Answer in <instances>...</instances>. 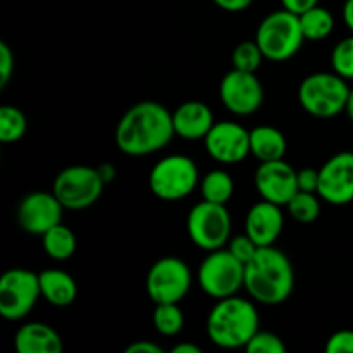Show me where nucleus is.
<instances>
[{"mask_svg":"<svg viewBox=\"0 0 353 353\" xmlns=\"http://www.w3.org/2000/svg\"><path fill=\"white\" fill-rule=\"evenodd\" d=\"M172 114L162 103L145 100L123 114L116 128V145L130 157L162 150L174 137Z\"/></svg>","mask_w":353,"mask_h":353,"instance_id":"f257e3e1","label":"nucleus"},{"mask_svg":"<svg viewBox=\"0 0 353 353\" xmlns=\"http://www.w3.org/2000/svg\"><path fill=\"white\" fill-rule=\"evenodd\" d=\"M295 286V271L285 252L274 245L259 247L248 264H245L243 288L248 295L264 305H278L290 299Z\"/></svg>","mask_w":353,"mask_h":353,"instance_id":"f03ea898","label":"nucleus"},{"mask_svg":"<svg viewBox=\"0 0 353 353\" xmlns=\"http://www.w3.org/2000/svg\"><path fill=\"white\" fill-rule=\"evenodd\" d=\"M259 331V312L250 300L233 295L217 300L207 317V334L224 350L245 348Z\"/></svg>","mask_w":353,"mask_h":353,"instance_id":"7ed1b4c3","label":"nucleus"},{"mask_svg":"<svg viewBox=\"0 0 353 353\" xmlns=\"http://www.w3.org/2000/svg\"><path fill=\"white\" fill-rule=\"evenodd\" d=\"M299 103L317 119H331L347 107L350 86L336 72H314L303 78L299 86Z\"/></svg>","mask_w":353,"mask_h":353,"instance_id":"20e7f679","label":"nucleus"},{"mask_svg":"<svg viewBox=\"0 0 353 353\" xmlns=\"http://www.w3.org/2000/svg\"><path fill=\"white\" fill-rule=\"evenodd\" d=\"M303 40L305 37L300 26V17L286 9L268 14L255 33V41L264 57L274 62L292 59L300 50Z\"/></svg>","mask_w":353,"mask_h":353,"instance_id":"39448f33","label":"nucleus"},{"mask_svg":"<svg viewBox=\"0 0 353 353\" xmlns=\"http://www.w3.org/2000/svg\"><path fill=\"white\" fill-rule=\"evenodd\" d=\"M199 168L188 155L174 154L161 159L148 176L150 192L164 202L186 199L199 185Z\"/></svg>","mask_w":353,"mask_h":353,"instance_id":"423d86ee","label":"nucleus"},{"mask_svg":"<svg viewBox=\"0 0 353 353\" xmlns=\"http://www.w3.org/2000/svg\"><path fill=\"white\" fill-rule=\"evenodd\" d=\"M200 290L212 299L221 300L236 295L243 288L245 264L238 261L228 248L209 252L196 272Z\"/></svg>","mask_w":353,"mask_h":353,"instance_id":"0eeeda50","label":"nucleus"},{"mask_svg":"<svg viewBox=\"0 0 353 353\" xmlns=\"http://www.w3.org/2000/svg\"><path fill=\"white\" fill-rule=\"evenodd\" d=\"M186 231L193 245L202 250L224 248L231 240V216L226 205L207 200L193 205L186 217Z\"/></svg>","mask_w":353,"mask_h":353,"instance_id":"6e6552de","label":"nucleus"},{"mask_svg":"<svg viewBox=\"0 0 353 353\" xmlns=\"http://www.w3.org/2000/svg\"><path fill=\"white\" fill-rule=\"evenodd\" d=\"M105 183L99 169L90 165H69L62 169L54 179L52 192L59 202L69 210H83L99 202Z\"/></svg>","mask_w":353,"mask_h":353,"instance_id":"1a4fd4ad","label":"nucleus"},{"mask_svg":"<svg viewBox=\"0 0 353 353\" xmlns=\"http://www.w3.org/2000/svg\"><path fill=\"white\" fill-rule=\"evenodd\" d=\"M192 271L179 257L159 259L148 269L145 290L154 303H179L190 292Z\"/></svg>","mask_w":353,"mask_h":353,"instance_id":"9d476101","label":"nucleus"},{"mask_svg":"<svg viewBox=\"0 0 353 353\" xmlns=\"http://www.w3.org/2000/svg\"><path fill=\"white\" fill-rule=\"evenodd\" d=\"M41 296L40 279L30 269H9L0 278V316L21 321L33 310Z\"/></svg>","mask_w":353,"mask_h":353,"instance_id":"9b49d317","label":"nucleus"},{"mask_svg":"<svg viewBox=\"0 0 353 353\" xmlns=\"http://www.w3.org/2000/svg\"><path fill=\"white\" fill-rule=\"evenodd\" d=\"M223 105L234 116H250L261 109L264 102V86L255 72L231 69L219 85Z\"/></svg>","mask_w":353,"mask_h":353,"instance_id":"f8f14e48","label":"nucleus"},{"mask_svg":"<svg viewBox=\"0 0 353 353\" xmlns=\"http://www.w3.org/2000/svg\"><path fill=\"white\" fill-rule=\"evenodd\" d=\"M317 195L338 207L353 202V152H340L324 162L319 169Z\"/></svg>","mask_w":353,"mask_h":353,"instance_id":"ddd939ff","label":"nucleus"},{"mask_svg":"<svg viewBox=\"0 0 353 353\" xmlns=\"http://www.w3.org/2000/svg\"><path fill=\"white\" fill-rule=\"evenodd\" d=\"M203 141L207 154L219 164H238L250 154V131L234 121L216 123Z\"/></svg>","mask_w":353,"mask_h":353,"instance_id":"4468645a","label":"nucleus"},{"mask_svg":"<svg viewBox=\"0 0 353 353\" xmlns=\"http://www.w3.org/2000/svg\"><path fill=\"white\" fill-rule=\"evenodd\" d=\"M64 205L59 202L54 192L28 193L17 207V223L26 233L41 236L55 224L62 223Z\"/></svg>","mask_w":353,"mask_h":353,"instance_id":"2eb2a0df","label":"nucleus"},{"mask_svg":"<svg viewBox=\"0 0 353 353\" xmlns=\"http://www.w3.org/2000/svg\"><path fill=\"white\" fill-rule=\"evenodd\" d=\"M255 190L262 200L286 205L299 192L296 171L283 159L271 162H261L254 176Z\"/></svg>","mask_w":353,"mask_h":353,"instance_id":"dca6fc26","label":"nucleus"},{"mask_svg":"<svg viewBox=\"0 0 353 353\" xmlns=\"http://www.w3.org/2000/svg\"><path fill=\"white\" fill-rule=\"evenodd\" d=\"M285 226L281 205L262 200L250 207L245 219V233L259 245V247H269L274 245L281 234Z\"/></svg>","mask_w":353,"mask_h":353,"instance_id":"f3484780","label":"nucleus"},{"mask_svg":"<svg viewBox=\"0 0 353 353\" xmlns=\"http://www.w3.org/2000/svg\"><path fill=\"white\" fill-rule=\"evenodd\" d=\"M172 124L178 137L185 140H200L207 137L216 123L212 110L207 103L200 100H188L172 112Z\"/></svg>","mask_w":353,"mask_h":353,"instance_id":"a211bd4d","label":"nucleus"},{"mask_svg":"<svg viewBox=\"0 0 353 353\" xmlns=\"http://www.w3.org/2000/svg\"><path fill=\"white\" fill-rule=\"evenodd\" d=\"M14 347L19 353H61L64 350L61 336L45 323H26L17 330Z\"/></svg>","mask_w":353,"mask_h":353,"instance_id":"6ab92c4d","label":"nucleus"},{"mask_svg":"<svg viewBox=\"0 0 353 353\" xmlns=\"http://www.w3.org/2000/svg\"><path fill=\"white\" fill-rule=\"evenodd\" d=\"M41 296L54 307H68L78 296V285L69 272L62 269H45L38 274Z\"/></svg>","mask_w":353,"mask_h":353,"instance_id":"aec40b11","label":"nucleus"},{"mask_svg":"<svg viewBox=\"0 0 353 353\" xmlns=\"http://www.w3.org/2000/svg\"><path fill=\"white\" fill-rule=\"evenodd\" d=\"M250 154L259 162L279 161L286 154V138L278 128L257 126L250 131Z\"/></svg>","mask_w":353,"mask_h":353,"instance_id":"412c9836","label":"nucleus"},{"mask_svg":"<svg viewBox=\"0 0 353 353\" xmlns=\"http://www.w3.org/2000/svg\"><path fill=\"white\" fill-rule=\"evenodd\" d=\"M41 245H43L45 254L52 261L64 262L74 255L78 241H76V236L71 228L59 223L54 228H50L47 233L41 234Z\"/></svg>","mask_w":353,"mask_h":353,"instance_id":"4be33fe9","label":"nucleus"},{"mask_svg":"<svg viewBox=\"0 0 353 353\" xmlns=\"http://www.w3.org/2000/svg\"><path fill=\"white\" fill-rule=\"evenodd\" d=\"M300 17V26L305 40L319 41L326 40L334 30V17L326 7L316 6L303 12Z\"/></svg>","mask_w":353,"mask_h":353,"instance_id":"5701e85b","label":"nucleus"},{"mask_svg":"<svg viewBox=\"0 0 353 353\" xmlns=\"http://www.w3.org/2000/svg\"><path fill=\"white\" fill-rule=\"evenodd\" d=\"M203 200L226 205L234 193V181L223 169H214L200 183Z\"/></svg>","mask_w":353,"mask_h":353,"instance_id":"b1692460","label":"nucleus"},{"mask_svg":"<svg viewBox=\"0 0 353 353\" xmlns=\"http://www.w3.org/2000/svg\"><path fill=\"white\" fill-rule=\"evenodd\" d=\"M154 326L162 336H176L185 326V316L178 303H155Z\"/></svg>","mask_w":353,"mask_h":353,"instance_id":"393cba45","label":"nucleus"},{"mask_svg":"<svg viewBox=\"0 0 353 353\" xmlns=\"http://www.w3.org/2000/svg\"><path fill=\"white\" fill-rule=\"evenodd\" d=\"M28 130V119L21 109L14 105L0 107V141L14 143L21 140Z\"/></svg>","mask_w":353,"mask_h":353,"instance_id":"a878e982","label":"nucleus"},{"mask_svg":"<svg viewBox=\"0 0 353 353\" xmlns=\"http://www.w3.org/2000/svg\"><path fill=\"white\" fill-rule=\"evenodd\" d=\"M290 216L302 224L314 223L321 214V196L310 192H296L286 203Z\"/></svg>","mask_w":353,"mask_h":353,"instance_id":"bb28decb","label":"nucleus"},{"mask_svg":"<svg viewBox=\"0 0 353 353\" xmlns=\"http://www.w3.org/2000/svg\"><path fill=\"white\" fill-rule=\"evenodd\" d=\"M262 54L261 47L257 45V41H241L234 47L233 55H231V61H233V68L240 69V71H248L255 72L262 64Z\"/></svg>","mask_w":353,"mask_h":353,"instance_id":"cd10ccee","label":"nucleus"},{"mask_svg":"<svg viewBox=\"0 0 353 353\" xmlns=\"http://www.w3.org/2000/svg\"><path fill=\"white\" fill-rule=\"evenodd\" d=\"M333 71L345 79H353V37L343 38L331 52Z\"/></svg>","mask_w":353,"mask_h":353,"instance_id":"c85d7f7f","label":"nucleus"},{"mask_svg":"<svg viewBox=\"0 0 353 353\" xmlns=\"http://www.w3.org/2000/svg\"><path fill=\"white\" fill-rule=\"evenodd\" d=\"M245 350L248 353H285L286 347L278 334L271 331H257Z\"/></svg>","mask_w":353,"mask_h":353,"instance_id":"c756f323","label":"nucleus"},{"mask_svg":"<svg viewBox=\"0 0 353 353\" xmlns=\"http://www.w3.org/2000/svg\"><path fill=\"white\" fill-rule=\"evenodd\" d=\"M228 250H230L238 261H241L243 264H248V262L254 259V255L257 254L259 245L255 243L247 233H245V234H240V236L231 238L230 243H228Z\"/></svg>","mask_w":353,"mask_h":353,"instance_id":"7c9ffc66","label":"nucleus"},{"mask_svg":"<svg viewBox=\"0 0 353 353\" xmlns=\"http://www.w3.org/2000/svg\"><path fill=\"white\" fill-rule=\"evenodd\" d=\"M327 353H353V331L341 330L331 334L326 341Z\"/></svg>","mask_w":353,"mask_h":353,"instance_id":"2f4dec72","label":"nucleus"},{"mask_svg":"<svg viewBox=\"0 0 353 353\" xmlns=\"http://www.w3.org/2000/svg\"><path fill=\"white\" fill-rule=\"evenodd\" d=\"M12 72H14L12 48H10L6 41H0V88H6L10 76H12Z\"/></svg>","mask_w":353,"mask_h":353,"instance_id":"473e14b6","label":"nucleus"},{"mask_svg":"<svg viewBox=\"0 0 353 353\" xmlns=\"http://www.w3.org/2000/svg\"><path fill=\"white\" fill-rule=\"evenodd\" d=\"M296 183H299V192L317 193L319 186V171L312 168H305L296 171Z\"/></svg>","mask_w":353,"mask_h":353,"instance_id":"72a5a7b5","label":"nucleus"},{"mask_svg":"<svg viewBox=\"0 0 353 353\" xmlns=\"http://www.w3.org/2000/svg\"><path fill=\"white\" fill-rule=\"evenodd\" d=\"M281 6L283 9L290 10V12L296 14V16H302L309 9L319 6V0H281Z\"/></svg>","mask_w":353,"mask_h":353,"instance_id":"f704fd0d","label":"nucleus"},{"mask_svg":"<svg viewBox=\"0 0 353 353\" xmlns=\"http://www.w3.org/2000/svg\"><path fill=\"white\" fill-rule=\"evenodd\" d=\"M212 2L226 12H241V10L248 9L254 0H212Z\"/></svg>","mask_w":353,"mask_h":353,"instance_id":"c9c22d12","label":"nucleus"},{"mask_svg":"<svg viewBox=\"0 0 353 353\" xmlns=\"http://www.w3.org/2000/svg\"><path fill=\"white\" fill-rule=\"evenodd\" d=\"M124 353H162V348L159 345L152 343V341L141 340V341H134L131 343L130 347H126Z\"/></svg>","mask_w":353,"mask_h":353,"instance_id":"e433bc0d","label":"nucleus"},{"mask_svg":"<svg viewBox=\"0 0 353 353\" xmlns=\"http://www.w3.org/2000/svg\"><path fill=\"white\" fill-rule=\"evenodd\" d=\"M97 169H99L100 178H102V181L105 183V185H107V183L114 181V178H116V165H114V164L103 162V164H100Z\"/></svg>","mask_w":353,"mask_h":353,"instance_id":"4c0bfd02","label":"nucleus"},{"mask_svg":"<svg viewBox=\"0 0 353 353\" xmlns=\"http://www.w3.org/2000/svg\"><path fill=\"white\" fill-rule=\"evenodd\" d=\"M343 21L348 30L353 33V0H345L343 3Z\"/></svg>","mask_w":353,"mask_h":353,"instance_id":"58836bf2","label":"nucleus"},{"mask_svg":"<svg viewBox=\"0 0 353 353\" xmlns=\"http://www.w3.org/2000/svg\"><path fill=\"white\" fill-rule=\"evenodd\" d=\"M172 353H200L202 350H200V347H196V345H193V343H179V345H176L174 348H172L171 350Z\"/></svg>","mask_w":353,"mask_h":353,"instance_id":"ea45409f","label":"nucleus"},{"mask_svg":"<svg viewBox=\"0 0 353 353\" xmlns=\"http://www.w3.org/2000/svg\"><path fill=\"white\" fill-rule=\"evenodd\" d=\"M345 112H347L348 119L353 123V90H350V95H348L347 100V107H345Z\"/></svg>","mask_w":353,"mask_h":353,"instance_id":"a19ab883","label":"nucleus"}]
</instances>
